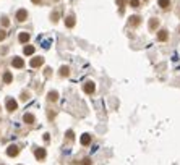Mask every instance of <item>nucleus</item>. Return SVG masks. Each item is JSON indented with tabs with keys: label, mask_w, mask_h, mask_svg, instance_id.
<instances>
[{
	"label": "nucleus",
	"mask_w": 180,
	"mask_h": 165,
	"mask_svg": "<svg viewBox=\"0 0 180 165\" xmlns=\"http://www.w3.org/2000/svg\"><path fill=\"white\" fill-rule=\"evenodd\" d=\"M16 109H18V102H16V100L11 99V97L7 99V110H8V112H15Z\"/></svg>",
	"instance_id": "obj_1"
},
{
	"label": "nucleus",
	"mask_w": 180,
	"mask_h": 165,
	"mask_svg": "<svg viewBox=\"0 0 180 165\" xmlns=\"http://www.w3.org/2000/svg\"><path fill=\"white\" fill-rule=\"evenodd\" d=\"M83 89H84V92H86V94H92V92L96 91V84L92 83V81H88V83H84Z\"/></svg>",
	"instance_id": "obj_2"
},
{
	"label": "nucleus",
	"mask_w": 180,
	"mask_h": 165,
	"mask_svg": "<svg viewBox=\"0 0 180 165\" xmlns=\"http://www.w3.org/2000/svg\"><path fill=\"white\" fill-rule=\"evenodd\" d=\"M42 63H44V59H42V57H33L31 62H29V65H31L33 68H38V67L42 65Z\"/></svg>",
	"instance_id": "obj_3"
},
{
	"label": "nucleus",
	"mask_w": 180,
	"mask_h": 165,
	"mask_svg": "<svg viewBox=\"0 0 180 165\" xmlns=\"http://www.w3.org/2000/svg\"><path fill=\"white\" fill-rule=\"evenodd\" d=\"M26 18H28V11H26L25 8H21V10L16 11V20L20 21V23H25Z\"/></svg>",
	"instance_id": "obj_4"
},
{
	"label": "nucleus",
	"mask_w": 180,
	"mask_h": 165,
	"mask_svg": "<svg viewBox=\"0 0 180 165\" xmlns=\"http://www.w3.org/2000/svg\"><path fill=\"white\" fill-rule=\"evenodd\" d=\"M11 65L15 67V68H23V67H25V60L21 59V57H13Z\"/></svg>",
	"instance_id": "obj_5"
},
{
	"label": "nucleus",
	"mask_w": 180,
	"mask_h": 165,
	"mask_svg": "<svg viewBox=\"0 0 180 165\" xmlns=\"http://www.w3.org/2000/svg\"><path fill=\"white\" fill-rule=\"evenodd\" d=\"M18 152H20V149H18V146H15V144L8 146V149H7V154H8L10 157H15V155H18Z\"/></svg>",
	"instance_id": "obj_6"
},
{
	"label": "nucleus",
	"mask_w": 180,
	"mask_h": 165,
	"mask_svg": "<svg viewBox=\"0 0 180 165\" xmlns=\"http://www.w3.org/2000/svg\"><path fill=\"white\" fill-rule=\"evenodd\" d=\"M34 155H36V159H39V160L46 159V149H42V147L36 149V150H34Z\"/></svg>",
	"instance_id": "obj_7"
},
{
	"label": "nucleus",
	"mask_w": 180,
	"mask_h": 165,
	"mask_svg": "<svg viewBox=\"0 0 180 165\" xmlns=\"http://www.w3.org/2000/svg\"><path fill=\"white\" fill-rule=\"evenodd\" d=\"M65 26H67V28H73V26H75V16H73V15H68V16L65 18Z\"/></svg>",
	"instance_id": "obj_8"
},
{
	"label": "nucleus",
	"mask_w": 180,
	"mask_h": 165,
	"mask_svg": "<svg viewBox=\"0 0 180 165\" xmlns=\"http://www.w3.org/2000/svg\"><path fill=\"white\" fill-rule=\"evenodd\" d=\"M23 120L26 121V123H28V125H33L36 118H34V115H33V113H25V117H23Z\"/></svg>",
	"instance_id": "obj_9"
},
{
	"label": "nucleus",
	"mask_w": 180,
	"mask_h": 165,
	"mask_svg": "<svg viewBox=\"0 0 180 165\" xmlns=\"http://www.w3.org/2000/svg\"><path fill=\"white\" fill-rule=\"evenodd\" d=\"M18 39H20V42H21V44H26V42L29 41V34H28V33H20Z\"/></svg>",
	"instance_id": "obj_10"
},
{
	"label": "nucleus",
	"mask_w": 180,
	"mask_h": 165,
	"mask_svg": "<svg viewBox=\"0 0 180 165\" xmlns=\"http://www.w3.org/2000/svg\"><path fill=\"white\" fill-rule=\"evenodd\" d=\"M80 141H81V144H83V146H88V144H91V134H83Z\"/></svg>",
	"instance_id": "obj_11"
},
{
	"label": "nucleus",
	"mask_w": 180,
	"mask_h": 165,
	"mask_svg": "<svg viewBox=\"0 0 180 165\" xmlns=\"http://www.w3.org/2000/svg\"><path fill=\"white\" fill-rule=\"evenodd\" d=\"M167 37H169V34H167L165 29H161L159 33H157V39L159 41H167Z\"/></svg>",
	"instance_id": "obj_12"
},
{
	"label": "nucleus",
	"mask_w": 180,
	"mask_h": 165,
	"mask_svg": "<svg viewBox=\"0 0 180 165\" xmlns=\"http://www.w3.org/2000/svg\"><path fill=\"white\" fill-rule=\"evenodd\" d=\"M57 97H59V94H57V91H50V92H49V96H47V99L50 100V102H55V100H57Z\"/></svg>",
	"instance_id": "obj_13"
},
{
	"label": "nucleus",
	"mask_w": 180,
	"mask_h": 165,
	"mask_svg": "<svg viewBox=\"0 0 180 165\" xmlns=\"http://www.w3.org/2000/svg\"><path fill=\"white\" fill-rule=\"evenodd\" d=\"M23 52L26 54V55H33L34 54V47L33 46H25V50Z\"/></svg>",
	"instance_id": "obj_14"
},
{
	"label": "nucleus",
	"mask_w": 180,
	"mask_h": 165,
	"mask_svg": "<svg viewBox=\"0 0 180 165\" xmlns=\"http://www.w3.org/2000/svg\"><path fill=\"white\" fill-rule=\"evenodd\" d=\"M130 24L132 26H138L140 24V16H130Z\"/></svg>",
	"instance_id": "obj_15"
},
{
	"label": "nucleus",
	"mask_w": 180,
	"mask_h": 165,
	"mask_svg": "<svg viewBox=\"0 0 180 165\" xmlns=\"http://www.w3.org/2000/svg\"><path fill=\"white\" fill-rule=\"evenodd\" d=\"M11 80H13L11 73H10V71H7V73L3 75V81H5V83H11Z\"/></svg>",
	"instance_id": "obj_16"
},
{
	"label": "nucleus",
	"mask_w": 180,
	"mask_h": 165,
	"mask_svg": "<svg viewBox=\"0 0 180 165\" xmlns=\"http://www.w3.org/2000/svg\"><path fill=\"white\" fill-rule=\"evenodd\" d=\"M157 3H159V7H161V8H167V7L170 5V2H169V0H159Z\"/></svg>",
	"instance_id": "obj_17"
},
{
	"label": "nucleus",
	"mask_w": 180,
	"mask_h": 165,
	"mask_svg": "<svg viewBox=\"0 0 180 165\" xmlns=\"http://www.w3.org/2000/svg\"><path fill=\"white\" fill-rule=\"evenodd\" d=\"M157 24H159V21H157L156 18H153V20L149 21V28H151V29H154V28H157Z\"/></svg>",
	"instance_id": "obj_18"
},
{
	"label": "nucleus",
	"mask_w": 180,
	"mask_h": 165,
	"mask_svg": "<svg viewBox=\"0 0 180 165\" xmlns=\"http://www.w3.org/2000/svg\"><path fill=\"white\" fill-rule=\"evenodd\" d=\"M68 73H70L68 67H62V68H60V75H62V76H68Z\"/></svg>",
	"instance_id": "obj_19"
},
{
	"label": "nucleus",
	"mask_w": 180,
	"mask_h": 165,
	"mask_svg": "<svg viewBox=\"0 0 180 165\" xmlns=\"http://www.w3.org/2000/svg\"><path fill=\"white\" fill-rule=\"evenodd\" d=\"M130 5L136 8V7H140V0H130Z\"/></svg>",
	"instance_id": "obj_20"
},
{
	"label": "nucleus",
	"mask_w": 180,
	"mask_h": 165,
	"mask_svg": "<svg viewBox=\"0 0 180 165\" xmlns=\"http://www.w3.org/2000/svg\"><path fill=\"white\" fill-rule=\"evenodd\" d=\"M67 138H68L70 141H71V139L75 138V136H73V131H71V130H68V131H67Z\"/></svg>",
	"instance_id": "obj_21"
},
{
	"label": "nucleus",
	"mask_w": 180,
	"mask_h": 165,
	"mask_svg": "<svg viewBox=\"0 0 180 165\" xmlns=\"http://www.w3.org/2000/svg\"><path fill=\"white\" fill-rule=\"evenodd\" d=\"M5 37H7V33H5L3 29H0V41H3Z\"/></svg>",
	"instance_id": "obj_22"
},
{
	"label": "nucleus",
	"mask_w": 180,
	"mask_h": 165,
	"mask_svg": "<svg viewBox=\"0 0 180 165\" xmlns=\"http://www.w3.org/2000/svg\"><path fill=\"white\" fill-rule=\"evenodd\" d=\"M2 24H3V26H8V24H10L8 18H5V16H3V18H2Z\"/></svg>",
	"instance_id": "obj_23"
},
{
	"label": "nucleus",
	"mask_w": 180,
	"mask_h": 165,
	"mask_svg": "<svg viewBox=\"0 0 180 165\" xmlns=\"http://www.w3.org/2000/svg\"><path fill=\"white\" fill-rule=\"evenodd\" d=\"M57 20H59V13H57V11H55V13H54V15H52V21H54V23H55V21H57Z\"/></svg>",
	"instance_id": "obj_24"
},
{
	"label": "nucleus",
	"mask_w": 180,
	"mask_h": 165,
	"mask_svg": "<svg viewBox=\"0 0 180 165\" xmlns=\"http://www.w3.org/2000/svg\"><path fill=\"white\" fill-rule=\"evenodd\" d=\"M83 165H91V162H89V159H84V162H83Z\"/></svg>",
	"instance_id": "obj_25"
},
{
	"label": "nucleus",
	"mask_w": 180,
	"mask_h": 165,
	"mask_svg": "<svg viewBox=\"0 0 180 165\" xmlns=\"http://www.w3.org/2000/svg\"><path fill=\"white\" fill-rule=\"evenodd\" d=\"M31 2H33V3H36V5H39V3L42 2V0H31Z\"/></svg>",
	"instance_id": "obj_26"
},
{
	"label": "nucleus",
	"mask_w": 180,
	"mask_h": 165,
	"mask_svg": "<svg viewBox=\"0 0 180 165\" xmlns=\"http://www.w3.org/2000/svg\"><path fill=\"white\" fill-rule=\"evenodd\" d=\"M117 2H119V5H120V7H124V3H125V0H117Z\"/></svg>",
	"instance_id": "obj_27"
}]
</instances>
